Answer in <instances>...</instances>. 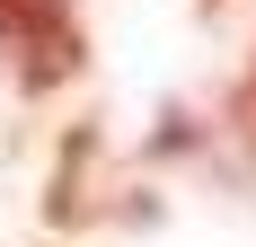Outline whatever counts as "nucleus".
Masks as SVG:
<instances>
[{"instance_id":"obj_2","label":"nucleus","mask_w":256,"mask_h":247,"mask_svg":"<svg viewBox=\"0 0 256 247\" xmlns=\"http://www.w3.org/2000/svg\"><path fill=\"white\" fill-rule=\"evenodd\" d=\"M26 9H36V0H0V44H9V36L26 26Z\"/></svg>"},{"instance_id":"obj_1","label":"nucleus","mask_w":256,"mask_h":247,"mask_svg":"<svg viewBox=\"0 0 256 247\" xmlns=\"http://www.w3.org/2000/svg\"><path fill=\"white\" fill-rule=\"evenodd\" d=\"M9 53H18V88H62V80L80 71V18H71V0H36L26 26L9 36Z\"/></svg>"}]
</instances>
